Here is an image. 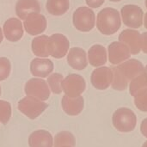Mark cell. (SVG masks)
<instances>
[{
	"label": "cell",
	"instance_id": "cell-11",
	"mask_svg": "<svg viewBox=\"0 0 147 147\" xmlns=\"http://www.w3.org/2000/svg\"><path fill=\"white\" fill-rule=\"evenodd\" d=\"M109 60L112 65L121 64L130 58V49L122 42H113L109 47Z\"/></svg>",
	"mask_w": 147,
	"mask_h": 147
},
{
	"label": "cell",
	"instance_id": "cell-16",
	"mask_svg": "<svg viewBox=\"0 0 147 147\" xmlns=\"http://www.w3.org/2000/svg\"><path fill=\"white\" fill-rule=\"evenodd\" d=\"M67 62L69 65L75 70H84L88 65L85 51L80 47L71 48L67 55Z\"/></svg>",
	"mask_w": 147,
	"mask_h": 147
},
{
	"label": "cell",
	"instance_id": "cell-14",
	"mask_svg": "<svg viewBox=\"0 0 147 147\" xmlns=\"http://www.w3.org/2000/svg\"><path fill=\"white\" fill-rule=\"evenodd\" d=\"M119 41L128 47L132 54H138L140 50V34L134 29H125L119 35Z\"/></svg>",
	"mask_w": 147,
	"mask_h": 147
},
{
	"label": "cell",
	"instance_id": "cell-33",
	"mask_svg": "<svg viewBox=\"0 0 147 147\" xmlns=\"http://www.w3.org/2000/svg\"><path fill=\"white\" fill-rule=\"evenodd\" d=\"M145 27L147 28V13L145 16Z\"/></svg>",
	"mask_w": 147,
	"mask_h": 147
},
{
	"label": "cell",
	"instance_id": "cell-38",
	"mask_svg": "<svg viewBox=\"0 0 147 147\" xmlns=\"http://www.w3.org/2000/svg\"><path fill=\"white\" fill-rule=\"evenodd\" d=\"M0 96H1V87H0Z\"/></svg>",
	"mask_w": 147,
	"mask_h": 147
},
{
	"label": "cell",
	"instance_id": "cell-30",
	"mask_svg": "<svg viewBox=\"0 0 147 147\" xmlns=\"http://www.w3.org/2000/svg\"><path fill=\"white\" fill-rule=\"evenodd\" d=\"M104 0H86V3L89 7L91 8H98L102 5Z\"/></svg>",
	"mask_w": 147,
	"mask_h": 147
},
{
	"label": "cell",
	"instance_id": "cell-5",
	"mask_svg": "<svg viewBox=\"0 0 147 147\" xmlns=\"http://www.w3.org/2000/svg\"><path fill=\"white\" fill-rule=\"evenodd\" d=\"M95 13L89 7H79L73 14V24L82 32H89L95 26Z\"/></svg>",
	"mask_w": 147,
	"mask_h": 147
},
{
	"label": "cell",
	"instance_id": "cell-12",
	"mask_svg": "<svg viewBox=\"0 0 147 147\" xmlns=\"http://www.w3.org/2000/svg\"><path fill=\"white\" fill-rule=\"evenodd\" d=\"M23 25L26 32L30 35L40 34L46 30L47 20L46 17L40 13L32 14L24 20Z\"/></svg>",
	"mask_w": 147,
	"mask_h": 147
},
{
	"label": "cell",
	"instance_id": "cell-26",
	"mask_svg": "<svg viewBox=\"0 0 147 147\" xmlns=\"http://www.w3.org/2000/svg\"><path fill=\"white\" fill-rule=\"evenodd\" d=\"M11 117V105L9 102L0 100V122L6 125Z\"/></svg>",
	"mask_w": 147,
	"mask_h": 147
},
{
	"label": "cell",
	"instance_id": "cell-17",
	"mask_svg": "<svg viewBox=\"0 0 147 147\" xmlns=\"http://www.w3.org/2000/svg\"><path fill=\"white\" fill-rule=\"evenodd\" d=\"M53 71V63L47 59L36 58L30 64V71L35 77L46 78Z\"/></svg>",
	"mask_w": 147,
	"mask_h": 147
},
{
	"label": "cell",
	"instance_id": "cell-32",
	"mask_svg": "<svg viewBox=\"0 0 147 147\" xmlns=\"http://www.w3.org/2000/svg\"><path fill=\"white\" fill-rule=\"evenodd\" d=\"M3 33H2V29L0 28V44L2 43L3 41Z\"/></svg>",
	"mask_w": 147,
	"mask_h": 147
},
{
	"label": "cell",
	"instance_id": "cell-28",
	"mask_svg": "<svg viewBox=\"0 0 147 147\" xmlns=\"http://www.w3.org/2000/svg\"><path fill=\"white\" fill-rule=\"evenodd\" d=\"M11 65L7 58H0V81L6 79L10 73Z\"/></svg>",
	"mask_w": 147,
	"mask_h": 147
},
{
	"label": "cell",
	"instance_id": "cell-18",
	"mask_svg": "<svg viewBox=\"0 0 147 147\" xmlns=\"http://www.w3.org/2000/svg\"><path fill=\"white\" fill-rule=\"evenodd\" d=\"M61 104H62L63 110L68 115L75 116L79 115L83 111L84 101L83 96H81L78 97H69L68 96L65 95L62 98Z\"/></svg>",
	"mask_w": 147,
	"mask_h": 147
},
{
	"label": "cell",
	"instance_id": "cell-10",
	"mask_svg": "<svg viewBox=\"0 0 147 147\" xmlns=\"http://www.w3.org/2000/svg\"><path fill=\"white\" fill-rule=\"evenodd\" d=\"M113 72L109 67H99L96 69L90 78L92 85L97 90H106L112 84Z\"/></svg>",
	"mask_w": 147,
	"mask_h": 147
},
{
	"label": "cell",
	"instance_id": "cell-23",
	"mask_svg": "<svg viewBox=\"0 0 147 147\" xmlns=\"http://www.w3.org/2000/svg\"><path fill=\"white\" fill-rule=\"evenodd\" d=\"M75 137L70 132H59L54 138V147H75Z\"/></svg>",
	"mask_w": 147,
	"mask_h": 147
},
{
	"label": "cell",
	"instance_id": "cell-20",
	"mask_svg": "<svg viewBox=\"0 0 147 147\" xmlns=\"http://www.w3.org/2000/svg\"><path fill=\"white\" fill-rule=\"evenodd\" d=\"M89 62L92 66L98 67L105 65L107 62L106 48L99 44L92 46L88 52Z\"/></svg>",
	"mask_w": 147,
	"mask_h": 147
},
{
	"label": "cell",
	"instance_id": "cell-2",
	"mask_svg": "<svg viewBox=\"0 0 147 147\" xmlns=\"http://www.w3.org/2000/svg\"><path fill=\"white\" fill-rule=\"evenodd\" d=\"M121 25V16L119 11L115 9L105 8L97 15L96 26L102 34H114L120 29Z\"/></svg>",
	"mask_w": 147,
	"mask_h": 147
},
{
	"label": "cell",
	"instance_id": "cell-24",
	"mask_svg": "<svg viewBox=\"0 0 147 147\" xmlns=\"http://www.w3.org/2000/svg\"><path fill=\"white\" fill-rule=\"evenodd\" d=\"M147 89V77L144 71L134 78L130 83V93L135 96L139 92Z\"/></svg>",
	"mask_w": 147,
	"mask_h": 147
},
{
	"label": "cell",
	"instance_id": "cell-22",
	"mask_svg": "<svg viewBox=\"0 0 147 147\" xmlns=\"http://www.w3.org/2000/svg\"><path fill=\"white\" fill-rule=\"evenodd\" d=\"M48 39L49 37L47 35H41L34 38L32 40V51L34 55L43 58L49 56Z\"/></svg>",
	"mask_w": 147,
	"mask_h": 147
},
{
	"label": "cell",
	"instance_id": "cell-7",
	"mask_svg": "<svg viewBox=\"0 0 147 147\" xmlns=\"http://www.w3.org/2000/svg\"><path fill=\"white\" fill-rule=\"evenodd\" d=\"M27 96H31L40 101H46L50 96V90L46 81L40 78H31L25 84Z\"/></svg>",
	"mask_w": 147,
	"mask_h": 147
},
{
	"label": "cell",
	"instance_id": "cell-36",
	"mask_svg": "<svg viewBox=\"0 0 147 147\" xmlns=\"http://www.w3.org/2000/svg\"><path fill=\"white\" fill-rule=\"evenodd\" d=\"M109 1H111V2H120L121 0H109Z\"/></svg>",
	"mask_w": 147,
	"mask_h": 147
},
{
	"label": "cell",
	"instance_id": "cell-19",
	"mask_svg": "<svg viewBox=\"0 0 147 147\" xmlns=\"http://www.w3.org/2000/svg\"><path fill=\"white\" fill-rule=\"evenodd\" d=\"M53 136L46 130L34 131L28 138L29 147H53Z\"/></svg>",
	"mask_w": 147,
	"mask_h": 147
},
{
	"label": "cell",
	"instance_id": "cell-29",
	"mask_svg": "<svg viewBox=\"0 0 147 147\" xmlns=\"http://www.w3.org/2000/svg\"><path fill=\"white\" fill-rule=\"evenodd\" d=\"M140 47L142 52L147 54V32L140 34Z\"/></svg>",
	"mask_w": 147,
	"mask_h": 147
},
{
	"label": "cell",
	"instance_id": "cell-35",
	"mask_svg": "<svg viewBox=\"0 0 147 147\" xmlns=\"http://www.w3.org/2000/svg\"><path fill=\"white\" fill-rule=\"evenodd\" d=\"M142 147H147V141H146V142L144 143V145L142 146Z\"/></svg>",
	"mask_w": 147,
	"mask_h": 147
},
{
	"label": "cell",
	"instance_id": "cell-9",
	"mask_svg": "<svg viewBox=\"0 0 147 147\" xmlns=\"http://www.w3.org/2000/svg\"><path fill=\"white\" fill-rule=\"evenodd\" d=\"M70 42L68 39L61 34H54L48 39L49 55L55 59L65 57L69 50Z\"/></svg>",
	"mask_w": 147,
	"mask_h": 147
},
{
	"label": "cell",
	"instance_id": "cell-1",
	"mask_svg": "<svg viewBox=\"0 0 147 147\" xmlns=\"http://www.w3.org/2000/svg\"><path fill=\"white\" fill-rule=\"evenodd\" d=\"M144 71V66L137 59H129L120 64V65L112 69L113 79L112 88L116 90H125L130 81Z\"/></svg>",
	"mask_w": 147,
	"mask_h": 147
},
{
	"label": "cell",
	"instance_id": "cell-25",
	"mask_svg": "<svg viewBox=\"0 0 147 147\" xmlns=\"http://www.w3.org/2000/svg\"><path fill=\"white\" fill-rule=\"evenodd\" d=\"M64 78L59 73H53L47 78L48 85L54 94H60L62 92V81Z\"/></svg>",
	"mask_w": 147,
	"mask_h": 147
},
{
	"label": "cell",
	"instance_id": "cell-8",
	"mask_svg": "<svg viewBox=\"0 0 147 147\" xmlns=\"http://www.w3.org/2000/svg\"><path fill=\"white\" fill-rule=\"evenodd\" d=\"M143 14L142 9L134 4L125 5L121 9L122 21L128 28H140L143 23Z\"/></svg>",
	"mask_w": 147,
	"mask_h": 147
},
{
	"label": "cell",
	"instance_id": "cell-37",
	"mask_svg": "<svg viewBox=\"0 0 147 147\" xmlns=\"http://www.w3.org/2000/svg\"><path fill=\"white\" fill-rule=\"evenodd\" d=\"M146 3V7L147 8V0H146V3Z\"/></svg>",
	"mask_w": 147,
	"mask_h": 147
},
{
	"label": "cell",
	"instance_id": "cell-15",
	"mask_svg": "<svg viewBox=\"0 0 147 147\" xmlns=\"http://www.w3.org/2000/svg\"><path fill=\"white\" fill-rule=\"evenodd\" d=\"M40 11V5L38 0H18L16 4L17 16L25 20L32 14H38Z\"/></svg>",
	"mask_w": 147,
	"mask_h": 147
},
{
	"label": "cell",
	"instance_id": "cell-21",
	"mask_svg": "<svg viewBox=\"0 0 147 147\" xmlns=\"http://www.w3.org/2000/svg\"><path fill=\"white\" fill-rule=\"evenodd\" d=\"M47 10L53 16H62L67 12L70 8L69 0H47Z\"/></svg>",
	"mask_w": 147,
	"mask_h": 147
},
{
	"label": "cell",
	"instance_id": "cell-39",
	"mask_svg": "<svg viewBox=\"0 0 147 147\" xmlns=\"http://www.w3.org/2000/svg\"><path fill=\"white\" fill-rule=\"evenodd\" d=\"M65 147H68V146H65Z\"/></svg>",
	"mask_w": 147,
	"mask_h": 147
},
{
	"label": "cell",
	"instance_id": "cell-27",
	"mask_svg": "<svg viewBox=\"0 0 147 147\" xmlns=\"http://www.w3.org/2000/svg\"><path fill=\"white\" fill-rule=\"evenodd\" d=\"M134 97V102L138 109L147 112V89L139 92Z\"/></svg>",
	"mask_w": 147,
	"mask_h": 147
},
{
	"label": "cell",
	"instance_id": "cell-13",
	"mask_svg": "<svg viewBox=\"0 0 147 147\" xmlns=\"http://www.w3.org/2000/svg\"><path fill=\"white\" fill-rule=\"evenodd\" d=\"M3 34L5 38L11 42L21 40L23 35V28L22 22L15 17L9 18L3 24Z\"/></svg>",
	"mask_w": 147,
	"mask_h": 147
},
{
	"label": "cell",
	"instance_id": "cell-34",
	"mask_svg": "<svg viewBox=\"0 0 147 147\" xmlns=\"http://www.w3.org/2000/svg\"><path fill=\"white\" fill-rule=\"evenodd\" d=\"M144 73L146 74V76L147 77V65L146 66V68H144Z\"/></svg>",
	"mask_w": 147,
	"mask_h": 147
},
{
	"label": "cell",
	"instance_id": "cell-4",
	"mask_svg": "<svg viewBox=\"0 0 147 147\" xmlns=\"http://www.w3.org/2000/svg\"><path fill=\"white\" fill-rule=\"evenodd\" d=\"M17 107L24 115L31 120H34L46 110L48 105L36 98L26 96L18 102Z\"/></svg>",
	"mask_w": 147,
	"mask_h": 147
},
{
	"label": "cell",
	"instance_id": "cell-6",
	"mask_svg": "<svg viewBox=\"0 0 147 147\" xmlns=\"http://www.w3.org/2000/svg\"><path fill=\"white\" fill-rule=\"evenodd\" d=\"M84 78L78 74H70L62 81V90L69 97H78L85 90Z\"/></svg>",
	"mask_w": 147,
	"mask_h": 147
},
{
	"label": "cell",
	"instance_id": "cell-31",
	"mask_svg": "<svg viewBox=\"0 0 147 147\" xmlns=\"http://www.w3.org/2000/svg\"><path fill=\"white\" fill-rule=\"evenodd\" d=\"M140 131H141V134L146 138H147V118L142 121L141 125H140Z\"/></svg>",
	"mask_w": 147,
	"mask_h": 147
},
{
	"label": "cell",
	"instance_id": "cell-3",
	"mask_svg": "<svg viewBox=\"0 0 147 147\" xmlns=\"http://www.w3.org/2000/svg\"><path fill=\"white\" fill-rule=\"evenodd\" d=\"M112 121L118 131L128 133L134 130L137 124V117L133 110L127 108H121L114 113Z\"/></svg>",
	"mask_w": 147,
	"mask_h": 147
}]
</instances>
